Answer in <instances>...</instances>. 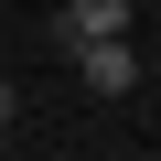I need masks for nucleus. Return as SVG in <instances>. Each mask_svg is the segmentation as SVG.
Returning <instances> with one entry per match:
<instances>
[{"label":"nucleus","mask_w":161,"mask_h":161,"mask_svg":"<svg viewBox=\"0 0 161 161\" xmlns=\"http://www.w3.org/2000/svg\"><path fill=\"white\" fill-rule=\"evenodd\" d=\"M54 43H64V54H75V43H129V0H64Z\"/></svg>","instance_id":"f257e3e1"},{"label":"nucleus","mask_w":161,"mask_h":161,"mask_svg":"<svg viewBox=\"0 0 161 161\" xmlns=\"http://www.w3.org/2000/svg\"><path fill=\"white\" fill-rule=\"evenodd\" d=\"M75 75H86V97H129L140 86V54L129 43H75Z\"/></svg>","instance_id":"f03ea898"},{"label":"nucleus","mask_w":161,"mask_h":161,"mask_svg":"<svg viewBox=\"0 0 161 161\" xmlns=\"http://www.w3.org/2000/svg\"><path fill=\"white\" fill-rule=\"evenodd\" d=\"M0 129H11V86H0Z\"/></svg>","instance_id":"7ed1b4c3"},{"label":"nucleus","mask_w":161,"mask_h":161,"mask_svg":"<svg viewBox=\"0 0 161 161\" xmlns=\"http://www.w3.org/2000/svg\"><path fill=\"white\" fill-rule=\"evenodd\" d=\"M0 64H11V32H0Z\"/></svg>","instance_id":"20e7f679"}]
</instances>
